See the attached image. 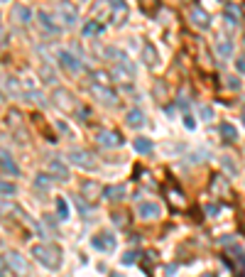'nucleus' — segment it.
Instances as JSON below:
<instances>
[{"instance_id": "nucleus-8", "label": "nucleus", "mask_w": 245, "mask_h": 277, "mask_svg": "<svg viewBox=\"0 0 245 277\" xmlns=\"http://www.w3.org/2000/svg\"><path fill=\"white\" fill-rule=\"evenodd\" d=\"M54 103H57V108H61V111H76V98H74V93L71 91H66V88H57L54 91Z\"/></svg>"}, {"instance_id": "nucleus-14", "label": "nucleus", "mask_w": 245, "mask_h": 277, "mask_svg": "<svg viewBox=\"0 0 245 277\" xmlns=\"http://www.w3.org/2000/svg\"><path fill=\"white\" fill-rule=\"evenodd\" d=\"M91 245H93L96 250H113V248H116V238H113L111 233H98V236H93Z\"/></svg>"}, {"instance_id": "nucleus-23", "label": "nucleus", "mask_w": 245, "mask_h": 277, "mask_svg": "<svg viewBox=\"0 0 245 277\" xmlns=\"http://www.w3.org/2000/svg\"><path fill=\"white\" fill-rule=\"evenodd\" d=\"M37 20H40V27H42L47 35H57V32H59V25H54V22H52V17H49L47 12H40V15H37Z\"/></svg>"}, {"instance_id": "nucleus-40", "label": "nucleus", "mask_w": 245, "mask_h": 277, "mask_svg": "<svg viewBox=\"0 0 245 277\" xmlns=\"http://www.w3.org/2000/svg\"><path fill=\"white\" fill-rule=\"evenodd\" d=\"M184 125H186L189 130H194V128H196V123H194V118H191V116H184Z\"/></svg>"}, {"instance_id": "nucleus-26", "label": "nucleus", "mask_w": 245, "mask_h": 277, "mask_svg": "<svg viewBox=\"0 0 245 277\" xmlns=\"http://www.w3.org/2000/svg\"><path fill=\"white\" fill-rule=\"evenodd\" d=\"M216 54H218V57H223V59H228V57L233 54V44H231L226 37L216 40Z\"/></svg>"}, {"instance_id": "nucleus-33", "label": "nucleus", "mask_w": 245, "mask_h": 277, "mask_svg": "<svg viewBox=\"0 0 245 277\" xmlns=\"http://www.w3.org/2000/svg\"><path fill=\"white\" fill-rule=\"evenodd\" d=\"M103 32V25H98V22H88V25H83V35L86 37H91V35H101Z\"/></svg>"}, {"instance_id": "nucleus-27", "label": "nucleus", "mask_w": 245, "mask_h": 277, "mask_svg": "<svg viewBox=\"0 0 245 277\" xmlns=\"http://www.w3.org/2000/svg\"><path fill=\"white\" fill-rule=\"evenodd\" d=\"M132 150H135L137 155H150V152H152V140L135 138V140H132Z\"/></svg>"}, {"instance_id": "nucleus-44", "label": "nucleus", "mask_w": 245, "mask_h": 277, "mask_svg": "<svg viewBox=\"0 0 245 277\" xmlns=\"http://www.w3.org/2000/svg\"><path fill=\"white\" fill-rule=\"evenodd\" d=\"M111 277H122V275H118V273H113V275H111Z\"/></svg>"}, {"instance_id": "nucleus-19", "label": "nucleus", "mask_w": 245, "mask_h": 277, "mask_svg": "<svg viewBox=\"0 0 245 277\" xmlns=\"http://www.w3.org/2000/svg\"><path fill=\"white\" fill-rule=\"evenodd\" d=\"M12 20H15L17 25H30V20H32L30 7H25V5H15V7H12Z\"/></svg>"}, {"instance_id": "nucleus-3", "label": "nucleus", "mask_w": 245, "mask_h": 277, "mask_svg": "<svg viewBox=\"0 0 245 277\" xmlns=\"http://www.w3.org/2000/svg\"><path fill=\"white\" fill-rule=\"evenodd\" d=\"M57 17L64 27H74L79 22V7L69 0H59L57 2Z\"/></svg>"}, {"instance_id": "nucleus-15", "label": "nucleus", "mask_w": 245, "mask_h": 277, "mask_svg": "<svg viewBox=\"0 0 245 277\" xmlns=\"http://www.w3.org/2000/svg\"><path fill=\"white\" fill-rule=\"evenodd\" d=\"M0 83H2V88H5L12 98H20V96H22V86H20V81H17V79H12V76H5V74H2V76H0Z\"/></svg>"}, {"instance_id": "nucleus-35", "label": "nucleus", "mask_w": 245, "mask_h": 277, "mask_svg": "<svg viewBox=\"0 0 245 277\" xmlns=\"http://www.w3.org/2000/svg\"><path fill=\"white\" fill-rule=\"evenodd\" d=\"M0 194H15V184H10V182H2V179H0Z\"/></svg>"}, {"instance_id": "nucleus-16", "label": "nucleus", "mask_w": 245, "mask_h": 277, "mask_svg": "<svg viewBox=\"0 0 245 277\" xmlns=\"http://www.w3.org/2000/svg\"><path fill=\"white\" fill-rule=\"evenodd\" d=\"M49 174L57 177L59 182H66V179H69V167H66L61 159L54 157V159H49Z\"/></svg>"}, {"instance_id": "nucleus-1", "label": "nucleus", "mask_w": 245, "mask_h": 277, "mask_svg": "<svg viewBox=\"0 0 245 277\" xmlns=\"http://www.w3.org/2000/svg\"><path fill=\"white\" fill-rule=\"evenodd\" d=\"M32 258H35L40 265H44L47 270H57L61 265V250L57 245H52V243H40V245H35V248H32Z\"/></svg>"}, {"instance_id": "nucleus-42", "label": "nucleus", "mask_w": 245, "mask_h": 277, "mask_svg": "<svg viewBox=\"0 0 245 277\" xmlns=\"http://www.w3.org/2000/svg\"><path fill=\"white\" fill-rule=\"evenodd\" d=\"M218 211H221V206H218V204H211V206L206 208V213H208V216H218Z\"/></svg>"}, {"instance_id": "nucleus-7", "label": "nucleus", "mask_w": 245, "mask_h": 277, "mask_svg": "<svg viewBox=\"0 0 245 277\" xmlns=\"http://www.w3.org/2000/svg\"><path fill=\"white\" fill-rule=\"evenodd\" d=\"M189 17H191V25L199 27V30H208V27H211V15H208L201 5H194L191 12H189Z\"/></svg>"}, {"instance_id": "nucleus-28", "label": "nucleus", "mask_w": 245, "mask_h": 277, "mask_svg": "<svg viewBox=\"0 0 245 277\" xmlns=\"http://www.w3.org/2000/svg\"><path fill=\"white\" fill-rule=\"evenodd\" d=\"M52 182H54V179H52L49 174H37V177H35V189H37V192H47V189L52 187Z\"/></svg>"}, {"instance_id": "nucleus-4", "label": "nucleus", "mask_w": 245, "mask_h": 277, "mask_svg": "<svg viewBox=\"0 0 245 277\" xmlns=\"http://www.w3.org/2000/svg\"><path fill=\"white\" fill-rule=\"evenodd\" d=\"M91 96H93L96 101H101L103 106H116V103H118V93H116L113 88H108L106 83H93V86H91Z\"/></svg>"}, {"instance_id": "nucleus-31", "label": "nucleus", "mask_w": 245, "mask_h": 277, "mask_svg": "<svg viewBox=\"0 0 245 277\" xmlns=\"http://www.w3.org/2000/svg\"><path fill=\"white\" fill-rule=\"evenodd\" d=\"M40 79H44V83H57V76H54V71L49 69L47 64H44V67H40Z\"/></svg>"}, {"instance_id": "nucleus-39", "label": "nucleus", "mask_w": 245, "mask_h": 277, "mask_svg": "<svg viewBox=\"0 0 245 277\" xmlns=\"http://www.w3.org/2000/svg\"><path fill=\"white\" fill-rule=\"evenodd\" d=\"M228 88H236V91H238V88H241V81H238L236 76H231V79H228Z\"/></svg>"}, {"instance_id": "nucleus-30", "label": "nucleus", "mask_w": 245, "mask_h": 277, "mask_svg": "<svg viewBox=\"0 0 245 277\" xmlns=\"http://www.w3.org/2000/svg\"><path fill=\"white\" fill-rule=\"evenodd\" d=\"M17 211V206L12 204V201H7V199H0V218H7V216H12Z\"/></svg>"}, {"instance_id": "nucleus-2", "label": "nucleus", "mask_w": 245, "mask_h": 277, "mask_svg": "<svg viewBox=\"0 0 245 277\" xmlns=\"http://www.w3.org/2000/svg\"><path fill=\"white\" fill-rule=\"evenodd\" d=\"M69 159H71V164H76V167H81V169H96V155L93 152H88V150H83V147H71L69 150Z\"/></svg>"}, {"instance_id": "nucleus-45", "label": "nucleus", "mask_w": 245, "mask_h": 277, "mask_svg": "<svg viewBox=\"0 0 245 277\" xmlns=\"http://www.w3.org/2000/svg\"><path fill=\"white\" fill-rule=\"evenodd\" d=\"M0 106H2V93H0Z\"/></svg>"}, {"instance_id": "nucleus-13", "label": "nucleus", "mask_w": 245, "mask_h": 277, "mask_svg": "<svg viewBox=\"0 0 245 277\" xmlns=\"http://www.w3.org/2000/svg\"><path fill=\"white\" fill-rule=\"evenodd\" d=\"M137 213H140V218H145V221H155V218H160V204H155V201H142V204L137 206Z\"/></svg>"}, {"instance_id": "nucleus-12", "label": "nucleus", "mask_w": 245, "mask_h": 277, "mask_svg": "<svg viewBox=\"0 0 245 277\" xmlns=\"http://www.w3.org/2000/svg\"><path fill=\"white\" fill-rule=\"evenodd\" d=\"M79 192H81V199H86V201H96L98 194H101V187H98L96 182H91V179H83L81 187H79Z\"/></svg>"}, {"instance_id": "nucleus-32", "label": "nucleus", "mask_w": 245, "mask_h": 277, "mask_svg": "<svg viewBox=\"0 0 245 277\" xmlns=\"http://www.w3.org/2000/svg\"><path fill=\"white\" fill-rule=\"evenodd\" d=\"M57 216H59V221H66L69 218V206H66V199H57Z\"/></svg>"}, {"instance_id": "nucleus-36", "label": "nucleus", "mask_w": 245, "mask_h": 277, "mask_svg": "<svg viewBox=\"0 0 245 277\" xmlns=\"http://www.w3.org/2000/svg\"><path fill=\"white\" fill-rule=\"evenodd\" d=\"M199 113H201V118H204V120H213V111H211L208 106H201V108H199Z\"/></svg>"}, {"instance_id": "nucleus-18", "label": "nucleus", "mask_w": 245, "mask_h": 277, "mask_svg": "<svg viewBox=\"0 0 245 277\" xmlns=\"http://www.w3.org/2000/svg\"><path fill=\"white\" fill-rule=\"evenodd\" d=\"M167 201H169V206L172 208H177V211H184L186 208V197H184L179 189H167Z\"/></svg>"}, {"instance_id": "nucleus-47", "label": "nucleus", "mask_w": 245, "mask_h": 277, "mask_svg": "<svg viewBox=\"0 0 245 277\" xmlns=\"http://www.w3.org/2000/svg\"><path fill=\"white\" fill-rule=\"evenodd\" d=\"M243 123H245V111H243Z\"/></svg>"}, {"instance_id": "nucleus-25", "label": "nucleus", "mask_w": 245, "mask_h": 277, "mask_svg": "<svg viewBox=\"0 0 245 277\" xmlns=\"http://www.w3.org/2000/svg\"><path fill=\"white\" fill-rule=\"evenodd\" d=\"M142 62H145L147 67H155V64L160 62V57H157V49H155V47H152L150 42H147V44L142 47Z\"/></svg>"}, {"instance_id": "nucleus-20", "label": "nucleus", "mask_w": 245, "mask_h": 277, "mask_svg": "<svg viewBox=\"0 0 245 277\" xmlns=\"http://www.w3.org/2000/svg\"><path fill=\"white\" fill-rule=\"evenodd\" d=\"M0 167H2L7 174H20V167L15 164V159H12L10 152H5V150H0Z\"/></svg>"}, {"instance_id": "nucleus-29", "label": "nucleus", "mask_w": 245, "mask_h": 277, "mask_svg": "<svg viewBox=\"0 0 245 277\" xmlns=\"http://www.w3.org/2000/svg\"><path fill=\"white\" fill-rule=\"evenodd\" d=\"M218 130H221V135H223L226 142H236V140H238V133H236V128H233L231 123H221Z\"/></svg>"}, {"instance_id": "nucleus-46", "label": "nucleus", "mask_w": 245, "mask_h": 277, "mask_svg": "<svg viewBox=\"0 0 245 277\" xmlns=\"http://www.w3.org/2000/svg\"><path fill=\"white\" fill-rule=\"evenodd\" d=\"M201 277H213V275H201Z\"/></svg>"}, {"instance_id": "nucleus-10", "label": "nucleus", "mask_w": 245, "mask_h": 277, "mask_svg": "<svg viewBox=\"0 0 245 277\" xmlns=\"http://www.w3.org/2000/svg\"><path fill=\"white\" fill-rule=\"evenodd\" d=\"M108 5H111V20L116 25H125V20H127V5H125V0H111Z\"/></svg>"}, {"instance_id": "nucleus-50", "label": "nucleus", "mask_w": 245, "mask_h": 277, "mask_svg": "<svg viewBox=\"0 0 245 277\" xmlns=\"http://www.w3.org/2000/svg\"><path fill=\"white\" fill-rule=\"evenodd\" d=\"M0 277H2V275H0Z\"/></svg>"}, {"instance_id": "nucleus-48", "label": "nucleus", "mask_w": 245, "mask_h": 277, "mask_svg": "<svg viewBox=\"0 0 245 277\" xmlns=\"http://www.w3.org/2000/svg\"><path fill=\"white\" fill-rule=\"evenodd\" d=\"M177 2H186V0H177Z\"/></svg>"}, {"instance_id": "nucleus-24", "label": "nucleus", "mask_w": 245, "mask_h": 277, "mask_svg": "<svg viewBox=\"0 0 245 277\" xmlns=\"http://www.w3.org/2000/svg\"><path fill=\"white\" fill-rule=\"evenodd\" d=\"M125 123H127L130 128H142V125H145V113L137 111V108H132V111L125 116Z\"/></svg>"}, {"instance_id": "nucleus-17", "label": "nucleus", "mask_w": 245, "mask_h": 277, "mask_svg": "<svg viewBox=\"0 0 245 277\" xmlns=\"http://www.w3.org/2000/svg\"><path fill=\"white\" fill-rule=\"evenodd\" d=\"M211 192H213L216 197H228V194H231V184H228V179H223L221 174H216V177L211 179Z\"/></svg>"}, {"instance_id": "nucleus-6", "label": "nucleus", "mask_w": 245, "mask_h": 277, "mask_svg": "<svg viewBox=\"0 0 245 277\" xmlns=\"http://www.w3.org/2000/svg\"><path fill=\"white\" fill-rule=\"evenodd\" d=\"M96 140H98V145L106 147V150H113V147H121L122 145V135L118 130H98Z\"/></svg>"}, {"instance_id": "nucleus-37", "label": "nucleus", "mask_w": 245, "mask_h": 277, "mask_svg": "<svg viewBox=\"0 0 245 277\" xmlns=\"http://www.w3.org/2000/svg\"><path fill=\"white\" fill-rule=\"evenodd\" d=\"M135 258H137V255H135V250H127V253L122 255V263H125V265H132V263H135Z\"/></svg>"}, {"instance_id": "nucleus-5", "label": "nucleus", "mask_w": 245, "mask_h": 277, "mask_svg": "<svg viewBox=\"0 0 245 277\" xmlns=\"http://www.w3.org/2000/svg\"><path fill=\"white\" fill-rule=\"evenodd\" d=\"M22 96H27L32 103H37V106H44V96H42V91H40V83L35 81V79H25L22 81Z\"/></svg>"}, {"instance_id": "nucleus-49", "label": "nucleus", "mask_w": 245, "mask_h": 277, "mask_svg": "<svg viewBox=\"0 0 245 277\" xmlns=\"http://www.w3.org/2000/svg\"><path fill=\"white\" fill-rule=\"evenodd\" d=\"M0 2H7V0H0Z\"/></svg>"}, {"instance_id": "nucleus-9", "label": "nucleus", "mask_w": 245, "mask_h": 277, "mask_svg": "<svg viewBox=\"0 0 245 277\" xmlns=\"http://www.w3.org/2000/svg\"><path fill=\"white\" fill-rule=\"evenodd\" d=\"M57 59H59L61 67H64L66 71H71V74H81V71H83V64H81L71 52H66V49H61L59 54H57Z\"/></svg>"}, {"instance_id": "nucleus-41", "label": "nucleus", "mask_w": 245, "mask_h": 277, "mask_svg": "<svg viewBox=\"0 0 245 277\" xmlns=\"http://www.w3.org/2000/svg\"><path fill=\"white\" fill-rule=\"evenodd\" d=\"M223 167H226V169H231V172H238V167H233L231 157H223Z\"/></svg>"}, {"instance_id": "nucleus-11", "label": "nucleus", "mask_w": 245, "mask_h": 277, "mask_svg": "<svg viewBox=\"0 0 245 277\" xmlns=\"http://www.w3.org/2000/svg\"><path fill=\"white\" fill-rule=\"evenodd\" d=\"M5 263H7L10 270L17 273V275H25V273H27V263H25V258H22L20 253H15V250H10V253L5 255Z\"/></svg>"}, {"instance_id": "nucleus-34", "label": "nucleus", "mask_w": 245, "mask_h": 277, "mask_svg": "<svg viewBox=\"0 0 245 277\" xmlns=\"http://www.w3.org/2000/svg\"><path fill=\"white\" fill-rule=\"evenodd\" d=\"M157 2H160V0H140V7H142L145 12H155Z\"/></svg>"}, {"instance_id": "nucleus-43", "label": "nucleus", "mask_w": 245, "mask_h": 277, "mask_svg": "<svg viewBox=\"0 0 245 277\" xmlns=\"http://www.w3.org/2000/svg\"><path fill=\"white\" fill-rule=\"evenodd\" d=\"M236 67H238V71H241V74H245V57H241V59L236 62Z\"/></svg>"}, {"instance_id": "nucleus-38", "label": "nucleus", "mask_w": 245, "mask_h": 277, "mask_svg": "<svg viewBox=\"0 0 245 277\" xmlns=\"http://www.w3.org/2000/svg\"><path fill=\"white\" fill-rule=\"evenodd\" d=\"M93 79H96V81H101V83H106V81H108V74H106V71H96V74H93Z\"/></svg>"}, {"instance_id": "nucleus-22", "label": "nucleus", "mask_w": 245, "mask_h": 277, "mask_svg": "<svg viewBox=\"0 0 245 277\" xmlns=\"http://www.w3.org/2000/svg\"><path fill=\"white\" fill-rule=\"evenodd\" d=\"M111 76H113L116 81H121V83H125V86H127V83L132 81V71L127 69V67H121V64H116V67H113V71H111Z\"/></svg>"}, {"instance_id": "nucleus-21", "label": "nucleus", "mask_w": 245, "mask_h": 277, "mask_svg": "<svg viewBox=\"0 0 245 277\" xmlns=\"http://www.w3.org/2000/svg\"><path fill=\"white\" fill-rule=\"evenodd\" d=\"M101 194H103V199L116 201V199H122V197H125V187H122V184H111V187H106Z\"/></svg>"}]
</instances>
